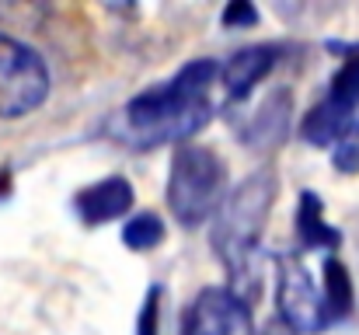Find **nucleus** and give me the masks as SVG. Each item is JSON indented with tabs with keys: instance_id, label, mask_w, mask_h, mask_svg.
<instances>
[{
	"instance_id": "nucleus-9",
	"label": "nucleus",
	"mask_w": 359,
	"mask_h": 335,
	"mask_svg": "<svg viewBox=\"0 0 359 335\" xmlns=\"http://www.w3.org/2000/svg\"><path fill=\"white\" fill-rule=\"evenodd\" d=\"M276 60H279V49L276 46H248V49L234 53L220 67V81L227 88V98L231 102H244L255 91V84L262 77H269V70L276 67Z\"/></svg>"
},
{
	"instance_id": "nucleus-14",
	"label": "nucleus",
	"mask_w": 359,
	"mask_h": 335,
	"mask_svg": "<svg viewBox=\"0 0 359 335\" xmlns=\"http://www.w3.org/2000/svg\"><path fill=\"white\" fill-rule=\"evenodd\" d=\"M258 21V11L248 4V0H234L224 7V25L227 28H241V25H255Z\"/></svg>"
},
{
	"instance_id": "nucleus-5",
	"label": "nucleus",
	"mask_w": 359,
	"mask_h": 335,
	"mask_svg": "<svg viewBox=\"0 0 359 335\" xmlns=\"http://www.w3.org/2000/svg\"><path fill=\"white\" fill-rule=\"evenodd\" d=\"M359 119V46H349L342 67L332 77L328 95L304 115L300 136L311 147H332Z\"/></svg>"
},
{
	"instance_id": "nucleus-3",
	"label": "nucleus",
	"mask_w": 359,
	"mask_h": 335,
	"mask_svg": "<svg viewBox=\"0 0 359 335\" xmlns=\"http://www.w3.org/2000/svg\"><path fill=\"white\" fill-rule=\"evenodd\" d=\"M227 164L217 150L199 143H182L171 157L168 175V210L182 227L206 223L224 203Z\"/></svg>"
},
{
	"instance_id": "nucleus-15",
	"label": "nucleus",
	"mask_w": 359,
	"mask_h": 335,
	"mask_svg": "<svg viewBox=\"0 0 359 335\" xmlns=\"http://www.w3.org/2000/svg\"><path fill=\"white\" fill-rule=\"evenodd\" d=\"M157 301H161V290H150L140 315V335H157Z\"/></svg>"
},
{
	"instance_id": "nucleus-6",
	"label": "nucleus",
	"mask_w": 359,
	"mask_h": 335,
	"mask_svg": "<svg viewBox=\"0 0 359 335\" xmlns=\"http://www.w3.org/2000/svg\"><path fill=\"white\" fill-rule=\"evenodd\" d=\"M276 308L279 318L300 335H318L332 325L321 287L307 272V262L297 251H279L276 255Z\"/></svg>"
},
{
	"instance_id": "nucleus-1",
	"label": "nucleus",
	"mask_w": 359,
	"mask_h": 335,
	"mask_svg": "<svg viewBox=\"0 0 359 335\" xmlns=\"http://www.w3.org/2000/svg\"><path fill=\"white\" fill-rule=\"evenodd\" d=\"M220 77L217 60H192L185 63L171 81L140 91L129 98L112 119L109 133L126 143V147H157V143H175L196 136L210 119H213V102L210 88Z\"/></svg>"
},
{
	"instance_id": "nucleus-13",
	"label": "nucleus",
	"mask_w": 359,
	"mask_h": 335,
	"mask_svg": "<svg viewBox=\"0 0 359 335\" xmlns=\"http://www.w3.org/2000/svg\"><path fill=\"white\" fill-rule=\"evenodd\" d=\"M332 161L342 175H359V119L332 143Z\"/></svg>"
},
{
	"instance_id": "nucleus-12",
	"label": "nucleus",
	"mask_w": 359,
	"mask_h": 335,
	"mask_svg": "<svg viewBox=\"0 0 359 335\" xmlns=\"http://www.w3.org/2000/svg\"><path fill=\"white\" fill-rule=\"evenodd\" d=\"M122 241L133 251H150L164 241V221L157 214H136L122 223Z\"/></svg>"
},
{
	"instance_id": "nucleus-7",
	"label": "nucleus",
	"mask_w": 359,
	"mask_h": 335,
	"mask_svg": "<svg viewBox=\"0 0 359 335\" xmlns=\"http://www.w3.org/2000/svg\"><path fill=\"white\" fill-rule=\"evenodd\" d=\"M182 335H255V322L241 294L231 287H206L192 301Z\"/></svg>"
},
{
	"instance_id": "nucleus-11",
	"label": "nucleus",
	"mask_w": 359,
	"mask_h": 335,
	"mask_svg": "<svg viewBox=\"0 0 359 335\" xmlns=\"http://www.w3.org/2000/svg\"><path fill=\"white\" fill-rule=\"evenodd\" d=\"M325 287H321V297H325V308H328V318L339 322L353 311L356 304V294H353V280H349V269L339 255H328L325 258Z\"/></svg>"
},
{
	"instance_id": "nucleus-4",
	"label": "nucleus",
	"mask_w": 359,
	"mask_h": 335,
	"mask_svg": "<svg viewBox=\"0 0 359 335\" xmlns=\"http://www.w3.org/2000/svg\"><path fill=\"white\" fill-rule=\"evenodd\" d=\"M49 95L46 60L21 39L0 35V119H21Z\"/></svg>"
},
{
	"instance_id": "nucleus-2",
	"label": "nucleus",
	"mask_w": 359,
	"mask_h": 335,
	"mask_svg": "<svg viewBox=\"0 0 359 335\" xmlns=\"http://www.w3.org/2000/svg\"><path fill=\"white\" fill-rule=\"evenodd\" d=\"M272 203H276V175L255 171L231 196H224L220 210L213 214L210 244L220 255L224 269L231 272L234 287L251 283V262H255L265 221L272 214Z\"/></svg>"
},
{
	"instance_id": "nucleus-10",
	"label": "nucleus",
	"mask_w": 359,
	"mask_h": 335,
	"mask_svg": "<svg viewBox=\"0 0 359 335\" xmlns=\"http://www.w3.org/2000/svg\"><path fill=\"white\" fill-rule=\"evenodd\" d=\"M297 237L304 248H325V251H335L342 244V234L335 227L325 223V206L321 199L307 189L300 192V206H297Z\"/></svg>"
},
{
	"instance_id": "nucleus-8",
	"label": "nucleus",
	"mask_w": 359,
	"mask_h": 335,
	"mask_svg": "<svg viewBox=\"0 0 359 335\" xmlns=\"http://www.w3.org/2000/svg\"><path fill=\"white\" fill-rule=\"evenodd\" d=\"M129 206H133V185L119 175L102 178V182H95V185H88L74 196V210L88 227L119 221L129 214Z\"/></svg>"
}]
</instances>
